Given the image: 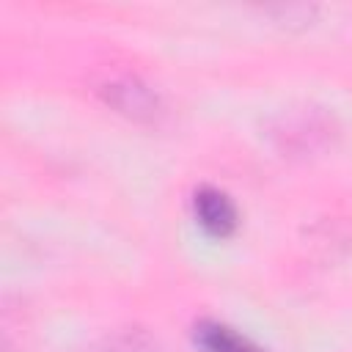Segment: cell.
<instances>
[{
	"label": "cell",
	"instance_id": "cell-1",
	"mask_svg": "<svg viewBox=\"0 0 352 352\" xmlns=\"http://www.w3.org/2000/svg\"><path fill=\"white\" fill-rule=\"evenodd\" d=\"M336 138L333 116L319 107H300L280 113L270 126V140L283 157H311L324 151Z\"/></svg>",
	"mask_w": 352,
	"mask_h": 352
},
{
	"label": "cell",
	"instance_id": "cell-2",
	"mask_svg": "<svg viewBox=\"0 0 352 352\" xmlns=\"http://www.w3.org/2000/svg\"><path fill=\"white\" fill-rule=\"evenodd\" d=\"M102 99L121 116L135 121H157L162 113L160 96L138 77H116L99 88Z\"/></svg>",
	"mask_w": 352,
	"mask_h": 352
},
{
	"label": "cell",
	"instance_id": "cell-3",
	"mask_svg": "<svg viewBox=\"0 0 352 352\" xmlns=\"http://www.w3.org/2000/svg\"><path fill=\"white\" fill-rule=\"evenodd\" d=\"M192 212H195V220L198 226L212 234V236H231L239 226V214H236V206L234 201L228 198V192L212 187V184H204L192 192Z\"/></svg>",
	"mask_w": 352,
	"mask_h": 352
},
{
	"label": "cell",
	"instance_id": "cell-4",
	"mask_svg": "<svg viewBox=\"0 0 352 352\" xmlns=\"http://www.w3.org/2000/svg\"><path fill=\"white\" fill-rule=\"evenodd\" d=\"M192 336H195V344L201 352H264L250 338L239 336L234 327L214 322V319L198 322Z\"/></svg>",
	"mask_w": 352,
	"mask_h": 352
},
{
	"label": "cell",
	"instance_id": "cell-5",
	"mask_svg": "<svg viewBox=\"0 0 352 352\" xmlns=\"http://www.w3.org/2000/svg\"><path fill=\"white\" fill-rule=\"evenodd\" d=\"M94 352H162L146 333L140 330H124L116 336H107L99 349Z\"/></svg>",
	"mask_w": 352,
	"mask_h": 352
}]
</instances>
